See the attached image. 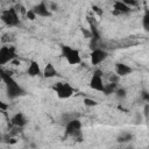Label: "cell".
Wrapping results in <instances>:
<instances>
[{"mask_svg":"<svg viewBox=\"0 0 149 149\" xmlns=\"http://www.w3.org/2000/svg\"><path fill=\"white\" fill-rule=\"evenodd\" d=\"M26 16H27V19H29L30 21H33V20H35L36 19V13L33 10V9H29V10H27V13H26Z\"/></svg>","mask_w":149,"mask_h":149,"instance_id":"cell-20","label":"cell"},{"mask_svg":"<svg viewBox=\"0 0 149 149\" xmlns=\"http://www.w3.org/2000/svg\"><path fill=\"white\" fill-rule=\"evenodd\" d=\"M116 83H108V84H105V88H104V93L105 94H111V93H114L115 90H116Z\"/></svg>","mask_w":149,"mask_h":149,"instance_id":"cell-15","label":"cell"},{"mask_svg":"<svg viewBox=\"0 0 149 149\" xmlns=\"http://www.w3.org/2000/svg\"><path fill=\"white\" fill-rule=\"evenodd\" d=\"M142 26L149 33V10H146L144 12V15L142 17Z\"/></svg>","mask_w":149,"mask_h":149,"instance_id":"cell-18","label":"cell"},{"mask_svg":"<svg viewBox=\"0 0 149 149\" xmlns=\"http://www.w3.org/2000/svg\"><path fill=\"white\" fill-rule=\"evenodd\" d=\"M92 9H93L95 13H98L99 15H101V14H102V10H100V8H99V7H97V6H93V7H92Z\"/></svg>","mask_w":149,"mask_h":149,"instance_id":"cell-26","label":"cell"},{"mask_svg":"<svg viewBox=\"0 0 149 149\" xmlns=\"http://www.w3.org/2000/svg\"><path fill=\"white\" fill-rule=\"evenodd\" d=\"M107 51L105 50V49H102V48H95V49H93L92 50V52H91V63H92V65H98V64H100V63H102L106 58H107Z\"/></svg>","mask_w":149,"mask_h":149,"instance_id":"cell-8","label":"cell"},{"mask_svg":"<svg viewBox=\"0 0 149 149\" xmlns=\"http://www.w3.org/2000/svg\"><path fill=\"white\" fill-rule=\"evenodd\" d=\"M141 98L144 101H149V92L148 91H142L141 92Z\"/></svg>","mask_w":149,"mask_h":149,"instance_id":"cell-23","label":"cell"},{"mask_svg":"<svg viewBox=\"0 0 149 149\" xmlns=\"http://www.w3.org/2000/svg\"><path fill=\"white\" fill-rule=\"evenodd\" d=\"M80 128H81V122L78 119H72L65 125V130L68 135H71L73 137L80 135Z\"/></svg>","mask_w":149,"mask_h":149,"instance_id":"cell-7","label":"cell"},{"mask_svg":"<svg viewBox=\"0 0 149 149\" xmlns=\"http://www.w3.org/2000/svg\"><path fill=\"white\" fill-rule=\"evenodd\" d=\"M90 86L91 88L95 90V91H99V92H104V88H105V84L102 81V72L100 70H97L91 80H90Z\"/></svg>","mask_w":149,"mask_h":149,"instance_id":"cell-6","label":"cell"},{"mask_svg":"<svg viewBox=\"0 0 149 149\" xmlns=\"http://www.w3.org/2000/svg\"><path fill=\"white\" fill-rule=\"evenodd\" d=\"M16 142V139H14V137H12L10 139V141H9V144H14Z\"/></svg>","mask_w":149,"mask_h":149,"instance_id":"cell-27","label":"cell"},{"mask_svg":"<svg viewBox=\"0 0 149 149\" xmlns=\"http://www.w3.org/2000/svg\"><path fill=\"white\" fill-rule=\"evenodd\" d=\"M122 2H125L127 6H129L130 8L132 7H136L137 5H139V2H137V0H121Z\"/></svg>","mask_w":149,"mask_h":149,"instance_id":"cell-21","label":"cell"},{"mask_svg":"<svg viewBox=\"0 0 149 149\" xmlns=\"http://www.w3.org/2000/svg\"><path fill=\"white\" fill-rule=\"evenodd\" d=\"M27 73L30 76V77H36V76H41L42 71H41V68L38 65L37 62L35 61H31L30 64L28 65V69H27Z\"/></svg>","mask_w":149,"mask_h":149,"instance_id":"cell-12","label":"cell"},{"mask_svg":"<svg viewBox=\"0 0 149 149\" xmlns=\"http://www.w3.org/2000/svg\"><path fill=\"white\" fill-rule=\"evenodd\" d=\"M133 139V135L130 134V133H128V132H123V133H121L119 136H118V141L119 142H128V141H130Z\"/></svg>","mask_w":149,"mask_h":149,"instance_id":"cell-16","label":"cell"},{"mask_svg":"<svg viewBox=\"0 0 149 149\" xmlns=\"http://www.w3.org/2000/svg\"><path fill=\"white\" fill-rule=\"evenodd\" d=\"M33 10L36 13L37 16H41V17H48V16L51 15V10L49 9V6L44 1H42V2L37 3L36 6H34Z\"/></svg>","mask_w":149,"mask_h":149,"instance_id":"cell-10","label":"cell"},{"mask_svg":"<svg viewBox=\"0 0 149 149\" xmlns=\"http://www.w3.org/2000/svg\"><path fill=\"white\" fill-rule=\"evenodd\" d=\"M10 123H12L13 126H16V127H21V128H22L23 126L27 125V118L24 116L23 113H16V114H14V115L12 116Z\"/></svg>","mask_w":149,"mask_h":149,"instance_id":"cell-11","label":"cell"},{"mask_svg":"<svg viewBox=\"0 0 149 149\" xmlns=\"http://www.w3.org/2000/svg\"><path fill=\"white\" fill-rule=\"evenodd\" d=\"M57 8H58V6H57V3H55V2H50V5H49V9L50 10H57Z\"/></svg>","mask_w":149,"mask_h":149,"instance_id":"cell-24","label":"cell"},{"mask_svg":"<svg viewBox=\"0 0 149 149\" xmlns=\"http://www.w3.org/2000/svg\"><path fill=\"white\" fill-rule=\"evenodd\" d=\"M130 13V7L127 6L121 0H116L113 3V14L114 15H125Z\"/></svg>","mask_w":149,"mask_h":149,"instance_id":"cell-9","label":"cell"},{"mask_svg":"<svg viewBox=\"0 0 149 149\" xmlns=\"http://www.w3.org/2000/svg\"><path fill=\"white\" fill-rule=\"evenodd\" d=\"M133 69L130 66H128L127 64H123V63H118L115 65V73L119 74L120 77H123V76H127L129 73H132Z\"/></svg>","mask_w":149,"mask_h":149,"instance_id":"cell-13","label":"cell"},{"mask_svg":"<svg viewBox=\"0 0 149 149\" xmlns=\"http://www.w3.org/2000/svg\"><path fill=\"white\" fill-rule=\"evenodd\" d=\"M84 105L88 106V107H93V106H97V101L94 99H91V98H85L84 99Z\"/></svg>","mask_w":149,"mask_h":149,"instance_id":"cell-19","label":"cell"},{"mask_svg":"<svg viewBox=\"0 0 149 149\" xmlns=\"http://www.w3.org/2000/svg\"><path fill=\"white\" fill-rule=\"evenodd\" d=\"M7 108H8V105H6L3 101H1V102H0V109H1L2 112H6Z\"/></svg>","mask_w":149,"mask_h":149,"instance_id":"cell-25","label":"cell"},{"mask_svg":"<svg viewBox=\"0 0 149 149\" xmlns=\"http://www.w3.org/2000/svg\"><path fill=\"white\" fill-rule=\"evenodd\" d=\"M16 58V50L12 45H5L0 49V65L10 63Z\"/></svg>","mask_w":149,"mask_h":149,"instance_id":"cell-4","label":"cell"},{"mask_svg":"<svg viewBox=\"0 0 149 149\" xmlns=\"http://www.w3.org/2000/svg\"><path fill=\"white\" fill-rule=\"evenodd\" d=\"M114 93H115L116 98L120 99V100H123V99L127 97V91H126L123 87H119V88H116Z\"/></svg>","mask_w":149,"mask_h":149,"instance_id":"cell-17","label":"cell"},{"mask_svg":"<svg viewBox=\"0 0 149 149\" xmlns=\"http://www.w3.org/2000/svg\"><path fill=\"white\" fill-rule=\"evenodd\" d=\"M1 20L9 27H15L20 24V19H19V15L15 8L3 9L1 12Z\"/></svg>","mask_w":149,"mask_h":149,"instance_id":"cell-3","label":"cell"},{"mask_svg":"<svg viewBox=\"0 0 149 149\" xmlns=\"http://www.w3.org/2000/svg\"><path fill=\"white\" fill-rule=\"evenodd\" d=\"M62 54L70 65H78L81 63V57H80V54L77 49H73L69 45H63L62 47Z\"/></svg>","mask_w":149,"mask_h":149,"instance_id":"cell-2","label":"cell"},{"mask_svg":"<svg viewBox=\"0 0 149 149\" xmlns=\"http://www.w3.org/2000/svg\"><path fill=\"white\" fill-rule=\"evenodd\" d=\"M43 76L45 78H52L55 76H57V71L55 69V66L51 64V63H48L45 66H44V70H43Z\"/></svg>","mask_w":149,"mask_h":149,"instance_id":"cell-14","label":"cell"},{"mask_svg":"<svg viewBox=\"0 0 149 149\" xmlns=\"http://www.w3.org/2000/svg\"><path fill=\"white\" fill-rule=\"evenodd\" d=\"M119 77H120L119 74H116V73H112V74L109 76V78H108V79H109V81H111V83H118Z\"/></svg>","mask_w":149,"mask_h":149,"instance_id":"cell-22","label":"cell"},{"mask_svg":"<svg viewBox=\"0 0 149 149\" xmlns=\"http://www.w3.org/2000/svg\"><path fill=\"white\" fill-rule=\"evenodd\" d=\"M1 78H2L3 83L6 84V87H7V95H8L10 99H15V98H17V97L24 94V90L10 77V74H9L8 72H2Z\"/></svg>","mask_w":149,"mask_h":149,"instance_id":"cell-1","label":"cell"},{"mask_svg":"<svg viewBox=\"0 0 149 149\" xmlns=\"http://www.w3.org/2000/svg\"><path fill=\"white\" fill-rule=\"evenodd\" d=\"M54 90H55V92L57 93L58 98H61V99H68V98H70V97L73 94V92H74V90L72 88V86H71L70 84L63 83V81L56 83V85L54 86Z\"/></svg>","mask_w":149,"mask_h":149,"instance_id":"cell-5","label":"cell"}]
</instances>
